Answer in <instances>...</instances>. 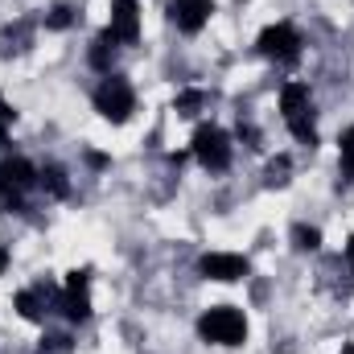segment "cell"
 <instances>
[{"label":"cell","instance_id":"obj_16","mask_svg":"<svg viewBox=\"0 0 354 354\" xmlns=\"http://www.w3.org/2000/svg\"><path fill=\"white\" fill-rule=\"evenodd\" d=\"M37 354H75V346H71L66 334H46L41 346H37Z\"/></svg>","mask_w":354,"mask_h":354},{"label":"cell","instance_id":"obj_14","mask_svg":"<svg viewBox=\"0 0 354 354\" xmlns=\"http://www.w3.org/2000/svg\"><path fill=\"white\" fill-rule=\"evenodd\" d=\"M111 50H115V41L103 33V37L91 46V66H99V71H111Z\"/></svg>","mask_w":354,"mask_h":354},{"label":"cell","instance_id":"obj_4","mask_svg":"<svg viewBox=\"0 0 354 354\" xmlns=\"http://www.w3.org/2000/svg\"><path fill=\"white\" fill-rule=\"evenodd\" d=\"M194 157H198V165L202 169H210V174H218V169H227L231 165V140H227V132L223 128H198L194 132Z\"/></svg>","mask_w":354,"mask_h":354},{"label":"cell","instance_id":"obj_17","mask_svg":"<svg viewBox=\"0 0 354 354\" xmlns=\"http://www.w3.org/2000/svg\"><path fill=\"white\" fill-rule=\"evenodd\" d=\"M292 239H297L301 252H317V248H322V231H317V227H297Z\"/></svg>","mask_w":354,"mask_h":354},{"label":"cell","instance_id":"obj_19","mask_svg":"<svg viewBox=\"0 0 354 354\" xmlns=\"http://www.w3.org/2000/svg\"><path fill=\"white\" fill-rule=\"evenodd\" d=\"M71 21H75V17H71V8H66V4H58V8L50 12V21H46V25H50V29H66Z\"/></svg>","mask_w":354,"mask_h":354},{"label":"cell","instance_id":"obj_13","mask_svg":"<svg viewBox=\"0 0 354 354\" xmlns=\"http://www.w3.org/2000/svg\"><path fill=\"white\" fill-rule=\"evenodd\" d=\"M338 157H342V177L354 181V128L342 132V140H338Z\"/></svg>","mask_w":354,"mask_h":354},{"label":"cell","instance_id":"obj_23","mask_svg":"<svg viewBox=\"0 0 354 354\" xmlns=\"http://www.w3.org/2000/svg\"><path fill=\"white\" fill-rule=\"evenodd\" d=\"M342 354H354V346H346V351H342Z\"/></svg>","mask_w":354,"mask_h":354},{"label":"cell","instance_id":"obj_10","mask_svg":"<svg viewBox=\"0 0 354 354\" xmlns=\"http://www.w3.org/2000/svg\"><path fill=\"white\" fill-rule=\"evenodd\" d=\"M214 12V0H169V21L181 33H198Z\"/></svg>","mask_w":354,"mask_h":354},{"label":"cell","instance_id":"obj_8","mask_svg":"<svg viewBox=\"0 0 354 354\" xmlns=\"http://www.w3.org/2000/svg\"><path fill=\"white\" fill-rule=\"evenodd\" d=\"M58 309L71 322H87L91 317V288H87V272H71L62 292H58Z\"/></svg>","mask_w":354,"mask_h":354},{"label":"cell","instance_id":"obj_1","mask_svg":"<svg viewBox=\"0 0 354 354\" xmlns=\"http://www.w3.org/2000/svg\"><path fill=\"white\" fill-rule=\"evenodd\" d=\"M198 334L206 342H214V346H239L248 338V317L239 309H231V305H214V309L202 313Z\"/></svg>","mask_w":354,"mask_h":354},{"label":"cell","instance_id":"obj_7","mask_svg":"<svg viewBox=\"0 0 354 354\" xmlns=\"http://www.w3.org/2000/svg\"><path fill=\"white\" fill-rule=\"evenodd\" d=\"M107 37L115 46H132L140 37V4L136 0H111V25Z\"/></svg>","mask_w":354,"mask_h":354},{"label":"cell","instance_id":"obj_5","mask_svg":"<svg viewBox=\"0 0 354 354\" xmlns=\"http://www.w3.org/2000/svg\"><path fill=\"white\" fill-rule=\"evenodd\" d=\"M33 185H37V169L29 161H21V157L0 161V202L4 206H21L25 189H33Z\"/></svg>","mask_w":354,"mask_h":354},{"label":"cell","instance_id":"obj_18","mask_svg":"<svg viewBox=\"0 0 354 354\" xmlns=\"http://www.w3.org/2000/svg\"><path fill=\"white\" fill-rule=\"evenodd\" d=\"M288 157H276L272 165H268V185H288Z\"/></svg>","mask_w":354,"mask_h":354},{"label":"cell","instance_id":"obj_21","mask_svg":"<svg viewBox=\"0 0 354 354\" xmlns=\"http://www.w3.org/2000/svg\"><path fill=\"white\" fill-rule=\"evenodd\" d=\"M4 268H8V252L0 248V276H4Z\"/></svg>","mask_w":354,"mask_h":354},{"label":"cell","instance_id":"obj_12","mask_svg":"<svg viewBox=\"0 0 354 354\" xmlns=\"http://www.w3.org/2000/svg\"><path fill=\"white\" fill-rule=\"evenodd\" d=\"M37 181H41V185H46L54 198H66V189H71V185H66V174H62L58 165H46V169L37 174Z\"/></svg>","mask_w":354,"mask_h":354},{"label":"cell","instance_id":"obj_2","mask_svg":"<svg viewBox=\"0 0 354 354\" xmlns=\"http://www.w3.org/2000/svg\"><path fill=\"white\" fill-rule=\"evenodd\" d=\"M280 111H284V124L288 132L301 140V145H317V128H313V99H309V87L301 83H288L280 91Z\"/></svg>","mask_w":354,"mask_h":354},{"label":"cell","instance_id":"obj_15","mask_svg":"<svg viewBox=\"0 0 354 354\" xmlns=\"http://www.w3.org/2000/svg\"><path fill=\"white\" fill-rule=\"evenodd\" d=\"M202 103H206V95H202V91H181L174 107L181 111V115H198V111H202Z\"/></svg>","mask_w":354,"mask_h":354},{"label":"cell","instance_id":"obj_9","mask_svg":"<svg viewBox=\"0 0 354 354\" xmlns=\"http://www.w3.org/2000/svg\"><path fill=\"white\" fill-rule=\"evenodd\" d=\"M198 272H202L206 280L235 284V280H243V276H248V260H243V256H235V252H210V256H202Z\"/></svg>","mask_w":354,"mask_h":354},{"label":"cell","instance_id":"obj_6","mask_svg":"<svg viewBox=\"0 0 354 354\" xmlns=\"http://www.w3.org/2000/svg\"><path fill=\"white\" fill-rule=\"evenodd\" d=\"M260 54L272 58V62H297V54H301V33H297L288 21L268 25L264 33H260Z\"/></svg>","mask_w":354,"mask_h":354},{"label":"cell","instance_id":"obj_22","mask_svg":"<svg viewBox=\"0 0 354 354\" xmlns=\"http://www.w3.org/2000/svg\"><path fill=\"white\" fill-rule=\"evenodd\" d=\"M346 260H351V272H354V239L346 243Z\"/></svg>","mask_w":354,"mask_h":354},{"label":"cell","instance_id":"obj_20","mask_svg":"<svg viewBox=\"0 0 354 354\" xmlns=\"http://www.w3.org/2000/svg\"><path fill=\"white\" fill-rule=\"evenodd\" d=\"M8 124H12V107L0 103V145H4V136H8Z\"/></svg>","mask_w":354,"mask_h":354},{"label":"cell","instance_id":"obj_3","mask_svg":"<svg viewBox=\"0 0 354 354\" xmlns=\"http://www.w3.org/2000/svg\"><path fill=\"white\" fill-rule=\"evenodd\" d=\"M95 111H99L107 124H128L132 111H136V91L128 87L124 79L107 75V79L99 83V91H95Z\"/></svg>","mask_w":354,"mask_h":354},{"label":"cell","instance_id":"obj_11","mask_svg":"<svg viewBox=\"0 0 354 354\" xmlns=\"http://www.w3.org/2000/svg\"><path fill=\"white\" fill-rule=\"evenodd\" d=\"M50 297H54L50 288H25V292H17V309H21V317H25V322H41Z\"/></svg>","mask_w":354,"mask_h":354}]
</instances>
